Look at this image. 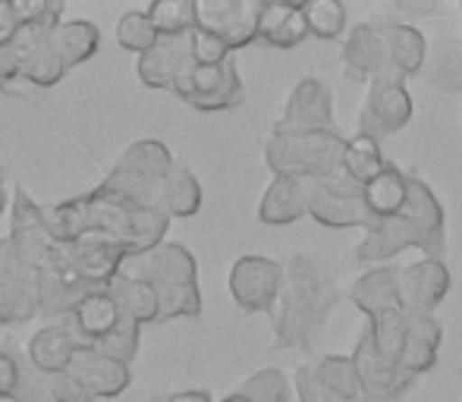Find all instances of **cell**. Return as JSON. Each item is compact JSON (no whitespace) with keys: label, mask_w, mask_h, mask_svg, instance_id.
<instances>
[{"label":"cell","mask_w":462,"mask_h":402,"mask_svg":"<svg viewBox=\"0 0 462 402\" xmlns=\"http://www.w3.org/2000/svg\"><path fill=\"white\" fill-rule=\"evenodd\" d=\"M177 167V158L161 139H139L120 154L110 173L104 177V189L129 198L142 207H161L167 177Z\"/></svg>","instance_id":"cell-5"},{"label":"cell","mask_w":462,"mask_h":402,"mask_svg":"<svg viewBox=\"0 0 462 402\" xmlns=\"http://www.w3.org/2000/svg\"><path fill=\"white\" fill-rule=\"evenodd\" d=\"M387 160H383L381 142L371 139L365 132H356L346 139V151H343V173L353 179L356 186H368L377 173H383Z\"/></svg>","instance_id":"cell-35"},{"label":"cell","mask_w":462,"mask_h":402,"mask_svg":"<svg viewBox=\"0 0 462 402\" xmlns=\"http://www.w3.org/2000/svg\"><path fill=\"white\" fill-rule=\"evenodd\" d=\"M309 183V217L330 230H359L371 233L377 220L368 214L362 186H356L346 173H337L328 179H305Z\"/></svg>","instance_id":"cell-7"},{"label":"cell","mask_w":462,"mask_h":402,"mask_svg":"<svg viewBox=\"0 0 462 402\" xmlns=\"http://www.w3.org/2000/svg\"><path fill=\"white\" fill-rule=\"evenodd\" d=\"M334 129V95L315 76L296 82L283 107V116L274 123V135H321Z\"/></svg>","instance_id":"cell-12"},{"label":"cell","mask_w":462,"mask_h":402,"mask_svg":"<svg viewBox=\"0 0 462 402\" xmlns=\"http://www.w3.org/2000/svg\"><path fill=\"white\" fill-rule=\"evenodd\" d=\"M92 289L60 261H51L38 270V315L48 321L57 324L63 317H73V311L79 308V302Z\"/></svg>","instance_id":"cell-19"},{"label":"cell","mask_w":462,"mask_h":402,"mask_svg":"<svg viewBox=\"0 0 462 402\" xmlns=\"http://www.w3.org/2000/svg\"><path fill=\"white\" fill-rule=\"evenodd\" d=\"M192 60V35L189 38H161L148 54L139 57L135 76L145 88L173 92V82L183 73V67Z\"/></svg>","instance_id":"cell-22"},{"label":"cell","mask_w":462,"mask_h":402,"mask_svg":"<svg viewBox=\"0 0 462 402\" xmlns=\"http://www.w3.org/2000/svg\"><path fill=\"white\" fill-rule=\"evenodd\" d=\"M173 95L201 114L233 110L243 101V76H239L233 57L220 67H201V63L189 60L173 82Z\"/></svg>","instance_id":"cell-8"},{"label":"cell","mask_w":462,"mask_h":402,"mask_svg":"<svg viewBox=\"0 0 462 402\" xmlns=\"http://www.w3.org/2000/svg\"><path fill=\"white\" fill-rule=\"evenodd\" d=\"M309 214V183L274 177L258 201V220L264 226H290Z\"/></svg>","instance_id":"cell-26"},{"label":"cell","mask_w":462,"mask_h":402,"mask_svg":"<svg viewBox=\"0 0 462 402\" xmlns=\"http://www.w3.org/2000/svg\"><path fill=\"white\" fill-rule=\"evenodd\" d=\"M120 317H123V311L114 296H110V289H97V293H88L86 299L79 302V308L73 311L69 324H73L82 346H101L116 330Z\"/></svg>","instance_id":"cell-27"},{"label":"cell","mask_w":462,"mask_h":402,"mask_svg":"<svg viewBox=\"0 0 462 402\" xmlns=\"http://www.w3.org/2000/svg\"><path fill=\"white\" fill-rule=\"evenodd\" d=\"M450 268L440 258H421L409 268H400L402 311L406 315H434L450 293Z\"/></svg>","instance_id":"cell-18"},{"label":"cell","mask_w":462,"mask_h":402,"mask_svg":"<svg viewBox=\"0 0 462 402\" xmlns=\"http://www.w3.org/2000/svg\"><path fill=\"white\" fill-rule=\"evenodd\" d=\"M309 32L321 41H337L346 29V6L340 0H302Z\"/></svg>","instance_id":"cell-38"},{"label":"cell","mask_w":462,"mask_h":402,"mask_svg":"<svg viewBox=\"0 0 462 402\" xmlns=\"http://www.w3.org/2000/svg\"><path fill=\"white\" fill-rule=\"evenodd\" d=\"M79 346L82 343H79V336H76L73 324L57 321L32 333V340L25 343V359H29L32 368L42 371L44 378H54V374L69 371Z\"/></svg>","instance_id":"cell-21"},{"label":"cell","mask_w":462,"mask_h":402,"mask_svg":"<svg viewBox=\"0 0 462 402\" xmlns=\"http://www.w3.org/2000/svg\"><path fill=\"white\" fill-rule=\"evenodd\" d=\"M110 296L116 299L123 315L139 321L142 327H145V324H161V296H158V289L148 280H142V277L120 270L116 280L110 283Z\"/></svg>","instance_id":"cell-32"},{"label":"cell","mask_w":462,"mask_h":402,"mask_svg":"<svg viewBox=\"0 0 462 402\" xmlns=\"http://www.w3.org/2000/svg\"><path fill=\"white\" fill-rule=\"evenodd\" d=\"M126 274L148 280L161 296V324L173 317H199L201 315V289H199V264L183 242H164L154 251L139 258H126Z\"/></svg>","instance_id":"cell-4"},{"label":"cell","mask_w":462,"mask_h":402,"mask_svg":"<svg viewBox=\"0 0 462 402\" xmlns=\"http://www.w3.org/2000/svg\"><path fill=\"white\" fill-rule=\"evenodd\" d=\"M145 13L161 38H189L195 32V0H158Z\"/></svg>","instance_id":"cell-37"},{"label":"cell","mask_w":462,"mask_h":402,"mask_svg":"<svg viewBox=\"0 0 462 402\" xmlns=\"http://www.w3.org/2000/svg\"><path fill=\"white\" fill-rule=\"evenodd\" d=\"M362 196H365V207L377 224L393 220L396 214H402V207L409 201V177L400 167L387 164L383 173H377L368 186H362Z\"/></svg>","instance_id":"cell-30"},{"label":"cell","mask_w":462,"mask_h":402,"mask_svg":"<svg viewBox=\"0 0 462 402\" xmlns=\"http://www.w3.org/2000/svg\"><path fill=\"white\" fill-rule=\"evenodd\" d=\"M444 340V330H440L438 317L434 315H409V330L406 343H402L400 352V368L409 374H428L438 365V349Z\"/></svg>","instance_id":"cell-28"},{"label":"cell","mask_w":462,"mask_h":402,"mask_svg":"<svg viewBox=\"0 0 462 402\" xmlns=\"http://www.w3.org/2000/svg\"><path fill=\"white\" fill-rule=\"evenodd\" d=\"M406 330H409V315L406 311H387L381 317H371L368 321V336L374 340L377 352L387 355L390 361H400L402 343H406Z\"/></svg>","instance_id":"cell-39"},{"label":"cell","mask_w":462,"mask_h":402,"mask_svg":"<svg viewBox=\"0 0 462 402\" xmlns=\"http://www.w3.org/2000/svg\"><path fill=\"white\" fill-rule=\"evenodd\" d=\"M220 402H249V399H245V397H243V393H239V390H233L230 397H224V399H220Z\"/></svg>","instance_id":"cell-49"},{"label":"cell","mask_w":462,"mask_h":402,"mask_svg":"<svg viewBox=\"0 0 462 402\" xmlns=\"http://www.w3.org/2000/svg\"><path fill=\"white\" fill-rule=\"evenodd\" d=\"M38 317V270L23 261L10 239H0V324L19 327Z\"/></svg>","instance_id":"cell-10"},{"label":"cell","mask_w":462,"mask_h":402,"mask_svg":"<svg viewBox=\"0 0 462 402\" xmlns=\"http://www.w3.org/2000/svg\"><path fill=\"white\" fill-rule=\"evenodd\" d=\"M6 201H4V167H0V214H4Z\"/></svg>","instance_id":"cell-50"},{"label":"cell","mask_w":462,"mask_h":402,"mask_svg":"<svg viewBox=\"0 0 462 402\" xmlns=\"http://www.w3.org/2000/svg\"><path fill=\"white\" fill-rule=\"evenodd\" d=\"M353 361H356V371H359V384H362L365 402H393V399L406 397L415 384V374L402 371L400 361H390L387 355L377 352L368 330L359 336V343H356Z\"/></svg>","instance_id":"cell-15"},{"label":"cell","mask_w":462,"mask_h":402,"mask_svg":"<svg viewBox=\"0 0 462 402\" xmlns=\"http://www.w3.org/2000/svg\"><path fill=\"white\" fill-rule=\"evenodd\" d=\"M292 390H296L299 402H346L343 397H337V393L330 390V387L324 384L315 371H311L309 361H305V365H299L296 374H292Z\"/></svg>","instance_id":"cell-43"},{"label":"cell","mask_w":462,"mask_h":402,"mask_svg":"<svg viewBox=\"0 0 462 402\" xmlns=\"http://www.w3.org/2000/svg\"><path fill=\"white\" fill-rule=\"evenodd\" d=\"M164 402H214V399H211V393H205V390H180V393L164 397Z\"/></svg>","instance_id":"cell-48"},{"label":"cell","mask_w":462,"mask_h":402,"mask_svg":"<svg viewBox=\"0 0 462 402\" xmlns=\"http://www.w3.org/2000/svg\"><path fill=\"white\" fill-rule=\"evenodd\" d=\"M349 302L362 311V315L381 317L387 311H400V268H390V264H381V268H371L368 274H362L359 280L349 289Z\"/></svg>","instance_id":"cell-24"},{"label":"cell","mask_w":462,"mask_h":402,"mask_svg":"<svg viewBox=\"0 0 462 402\" xmlns=\"http://www.w3.org/2000/svg\"><path fill=\"white\" fill-rule=\"evenodd\" d=\"M283 289V264L264 255H243L230 268V296L249 315H271Z\"/></svg>","instance_id":"cell-11"},{"label":"cell","mask_w":462,"mask_h":402,"mask_svg":"<svg viewBox=\"0 0 462 402\" xmlns=\"http://www.w3.org/2000/svg\"><path fill=\"white\" fill-rule=\"evenodd\" d=\"M23 32V19L16 13L13 0H0V44L16 41V35Z\"/></svg>","instance_id":"cell-47"},{"label":"cell","mask_w":462,"mask_h":402,"mask_svg":"<svg viewBox=\"0 0 462 402\" xmlns=\"http://www.w3.org/2000/svg\"><path fill=\"white\" fill-rule=\"evenodd\" d=\"M406 249L425 251V258H440L447 251L444 207H440L431 186L419 177H409V201L402 207V214L377 224L356 245V261L381 268V264L402 255Z\"/></svg>","instance_id":"cell-3"},{"label":"cell","mask_w":462,"mask_h":402,"mask_svg":"<svg viewBox=\"0 0 462 402\" xmlns=\"http://www.w3.org/2000/svg\"><path fill=\"white\" fill-rule=\"evenodd\" d=\"M434 88L447 95H462V41L457 38H438L428 48V60L421 69Z\"/></svg>","instance_id":"cell-33"},{"label":"cell","mask_w":462,"mask_h":402,"mask_svg":"<svg viewBox=\"0 0 462 402\" xmlns=\"http://www.w3.org/2000/svg\"><path fill=\"white\" fill-rule=\"evenodd\" d=\"M383 35H387L393 73L400 76L402 82L425 69L428 48H431V44H428V38L421 35L412 23H383Z\"/></svg>","instance_id":"cell-29"},{"label":"cell","mask_w":462,"mask_h":402,"mask_svg":"<svg viewBox=\"0 0 462 402\" xmlns=\"http://www.w3.org/2000/svg\"><path fill=\"white\" fill-rule=\"evenodd\" d=\"M161 211L173 217H195L201 211V186L195 179L192 167L177 160L173 173L167 177L164 192H161Z\"/></svg>","instance_id":"cell-34"},{"label":"cell","mask_w":462,"mask_h":402,"mask_svg":"<svg viewBox=\"0 0 462 402\" xmlns=\"http://www.w3.org/2000/svg\"><path fill=\"white\" fill-rule=\"evenodd\" d=\"M309 23H305L302 0H271L262 4L258 16V38L277 50H292L309 38Z\"/></svg>","instance_id":"cell-23"},{"label":"cell","mask_w":462,"mask_h":402,"mask_svg":"<svg viewBox=\"0 0 462 402\" xmlns=\"http://www.w3.org/2000/svg\"><path fill=\"white\" fill-rule=\"evenodd\" d=\"M25 63V44L23 38L16 35V41L0 44V92H10L19 82V73H23Z\"/></svg>","instance_id":"cell-45"},{"label":"cell","mask_w":462,"mask_h":402,"mask_svg":"<svg viewBox=\"0 0 462 402\" xmlns=\"http://www.w3.org/2000/svg\"><path fill=\"white\" fill-rule=\"evenodd\" d=\"M262 4L255 0H195V29L220 38L230 50L249 48L258 38Z\"/></svg>","instance_id":"cell-13"},{"label":"cell","mask_w":462,"mask_h":402,"mask_svg":"<svg viewBox=\"0 0 462 402\" xmlns=\"http://www.w3.org/2000/svg\"><path fill=\"white\" fill-rule=\"evenodd\" d=\"M139 340H142V324L123 315L120 324H116V330L97 349H101V352H107L110 359H120L123 365H133L135 352H139Z\"/></svg>","instance_id":"cell-42"},{"label":"cell","mask_w":462,"mask_h":402,"mask_svg":"<svg viewBox=\"0 0 462 402\" xmlns=\"http://www.w3.org/2000/svg\"><path fill=\"white\" fill-rule=\"evenodd\" d=\"M233 57V50L226 48L220 38L208 35V32L195 29L192 32V60L201 63V67H220Z\"/></svg>","instance_id":"cell-44"},{"label":"cell","mask_w":462,"mask_h":402,"mask_svg":"<svg viewBox=\"0 0 462 402\" xmlns=\"http://www.w3.org/2000/svg\"><path fill=\"white\" fill-rule=\"evenodd\" d=\"M126 258H129L126 245L107 236H82L76 242L57 245V261L73 270L92 293L110 289V283L116 280Z\"/></svg>","instance_id":"cell-9"},{"label":"cell","mask_w":462,"mask_h":402,"mask_svg":"<svg viewBox=\"0 0 462 402\" xmlns=\"http://www.w3.org/2000/svg\"><path fill=\"white\" fill-rule=\"evenodd\" d=\"M48 380H51V399L54 402H97L92 397V390H88L76 374L63 371V374H54V378H48Z\"/></svg>","instance_id":"cell-46"},{"label":"cell","mask_w":462,"mask_h":402,"mask_svg":"<svg viewBox=\"0 0 462 402\" xmlns=\"http://www.w3.org/2000/svg\"><path fill=\"white\" fill-rule=\"evenodd\" d=\"M343 60H346V73L356 82H402L393 73L390 63L387 35H383V23H359L353 25L346 44H343Z\"/></svg>","instance_id":"cell-16"},{"label":"cell","mask_w":462,"mask_h":402,"mask_svg":"<svg viewBox=\"0 0 462 402\" xmlns=\"http://www.w3.org/2000/svg\"><path fill=\"white\" fill-rule=\"evenodd\" d=\"M412 110L415 104L406 82H371L368 98L359 114V132H365L377 142L387 139V135H396L400 129L409 126Z\"/></svg>","instance_id":"cell-17"},{"label":"cell","mask_w":462,"mask_h":402,"mask_svg":"<svg viewBox=\"0 0 462 402\" xmlns=\"http://www.w3.org/2000/svg\"><path fill=\"white\" fill-rule=\"evenodd\" d=\"M148 402H164V399H148Z\"/></svg>","instance_id":"cell-51"},{"label":"cell","mask_w":462,"mask_h":402,"mask_svg":"<svg viewBox=\"0 0 462 402\" xmlns=\"http://www.w3.org/2000/svg\"><path fill=\"white\" fill-rule=\"evenodd\" d=\"M309 365L337 397H343L346 402H365L353 355H315V359H309Z\"/></svg>","instance_id":"cell-36"},{"label":"cell","mask_w":462,"mask_h":402,"mask_svg":"<svg viewBox=\"0 0 462 402\" xmlns=\"http://www.w3.org/2000/svg\"><path fill=\"white\" fill-rule=\"evenodd\" d=\"M290 390V378L280 368H262L252 378H245L243 387H239V393L249 402H286Z\"/></svg>","instance_id":"cell-41"},{"label":"cell","mask_w":462,"mask_h":402,"mask_svg":"<svg viewBox=\"0 0 462 402\" xmlns=\"http://www.w3.org/2000/svg\"><path fill=\"white\" fill-rule=\"evenodd\" d=\"M0 399L44 402L51 399V380L42 371H35L25 355L0 346Z\"/></svg>","instance_id":"cell-25"},{"label":"cell","mask_w":462,"mask_h":402,"mask_svg":"<svg viewBox=\"0 0 462 402\" xmlns=\"http://www.w3.org/2000/svg\"><path fill=\"white\" fill-rule=\"evenodd\" d=\"M13 249L23 255V261H29L35 270H42L44 264L57 261V242L48 230V217L44 207L25 189L13 192L10 205V236Z\"/></svg>","instance_id":"cell-14"},{"label":"cell","mask_w":462,"mask_h":402,"mask_svg":"<svg viewBox=\"0 0 462 402\" xmlns=\"http://www.w3.org/2000/svg\"><path fill=\"white\" fill-rule=\"evenodd\" d=\"M48 44L63 60V67L73 69L97 54V48H101V32H97V25L88 23V19H69V23H60L51 32Z\"/></svg>","instance_id":"cell-31"},{"label":"cell","mask_w":462,"mask_h":402,"mask_svg":"<svg viewBox=\"0 0 462 402\" xmlns=\"http://www.w3.org/2000/svg\"><path fill=\"white\" fill-rule=\"evenodd\" d=\"M340 302L337 283L309 255H292L283 264V289H280L274 317V340L286 349H311L328 327L330 311Z\"/></svg>","instance_id":"cell-2"},{"label":"cell","mask_w":462,"mask_h":402,"mask_svg":"<svg viewBox=\"0 0 462 402\" xmlns=\"http://www.w3.org/2000/svg\"><path fill=\"white\" fill-rule=\"evenodd\" d=\"M44 217L57 245L76 242L82 236H107L126 245L129 258L148 255L164 245L171 230V214H164L161 207L133 205L104 186L44 207Z\"/></svg>","instance_id":"cell-1"},{"label":"cell","mask_w":462,"mask_h":402,"mask_svg":"<svg viewBox=\"0 0 462 402\" xmlns=\"http://www.w3.org/2000/svg\"><path fill=\"white\" fill-rule=\"evenodd\" d=\"M158 41H161V35L152 25V19H148L145 10L123 13L120 23H116V44H120L123 50H133L135 57L148 54Z\"/></svg>","instance_id":"cell-40"},{"label":"cell","mask_w":462,"mask_h":402,"mask_svg":"<svg viewBox=\"0 0 462 402\" xmlns=\"http://www.w3.org/2000/svg\"><path fill=\"white\" fill-rule=\"evenodd\" d=\"M346 139L340 132L321 135H274L264 145V164L283 179H328L343 173Z\"/></svg>","instance_id":"cell-6"},{"label":"cell","mask_w":462,"mask_h":402,"mask_svg":"<svg viewBox=\"0 0 462 402\" xmlns=\"http://www.w3.org/2000/svg\"><path fill=\"white\" fill-rule=\"evenodd\" d=\"M69 374H76L92 390L95 399H116L133 384L129 365H123L120 359H110L97 346H79L73 365H69Z\"/></svg>","instance_id":"cell-20"}]
</instances>
